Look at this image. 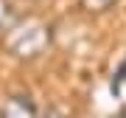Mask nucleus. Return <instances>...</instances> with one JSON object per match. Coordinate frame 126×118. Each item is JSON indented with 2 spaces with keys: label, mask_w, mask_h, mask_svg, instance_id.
Listing matches in <instances>:
<instances>
[{
  "label": "nucleus",
  "mask_w": 126,
  "mask_h": 118,
  "mask_svg": "<svg viewBox=\"0 0 126 118\" xmlns=\"http://www.w3.org/2000/svg\"><path fill=\"white\" fill-rule=\"evenodd\" d=\"M53 28L42 17H20L9 31H3V48L14 59H36L50 45Z\"/></svg>",
  "instance_id": "obj_1"
},
{
  "label": "nucleus",
  "mask_w": 126,
  "mask_h": 118,
  "mask_svg": "<svg viewBox=\"0 0 126 118\" xmlns=\"http://www.w3.org/2000/svg\"><path fill=\"white\" fill-rule=\"evenodd\" d=\"M0 118H39V113H36L31 96L14 93V96H9V98L3 101V107H0Z\"/></svg>",
  "instance_id": "obj_2"
},
{
  "label": "nucleus",
  "mask_w": 126,
  "mask_h": 118,
  "mask_svg": "<svg viewBox=\"0 0 126 118\" xmlns=\"http://www.w3.org/2000/svg\"><path fill=\"white\" fill-rule=\"evenodd\" d=\"M17 20H20V11L14 6V0H0V34L9 31Z\"/></svg>",
  "instance_id": "obj_3"
},
{
  "label": "nucleus",
  "mask_w": 126,
  "mask_h": 118,
  "mask_svg": "<svg viewBox=\"0 0 126 118\" xmlns=\"http://www.w3.org/2000/svg\"><path fill=\"white\" fill-rule=\"evenodd\" d=\"M81 3H84L87 11H104V9H109L115 0H81Z\"/></svg>",
  "instance_id": "obj_4"
},
{
  "label": "nucleus",
  "mask_w": 126,
  "mask_h": 118,
  "mask_svg": "<svg viewBox=\"0 0 126 118\" xmlns=\"http://www.w3.org/2000/svg\"><path fill=\"white\" fill-rule=\"evenodd\" d=\"M39 118H67V115H64L59 107H48V110H45V113H42Z\"/></svg>",
  "instance_id": "obj_5"
},
{
  "label": "nucleus",
  "mask_w": 126,
  "mask_h": 118,
  "mask_svg": "<svg viewBox=\"0 0 126 118\" xmlns=\"http://www.w3.org/2000/svg\"><path fill=\"white\" fill-rule=\"evenodd\" d=\"M34 3H42V0H34Z\"/></svg>",
  "instance_id": "obj_6"
}]
</instances>
